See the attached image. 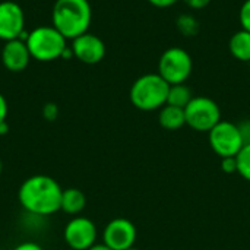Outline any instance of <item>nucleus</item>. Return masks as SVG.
I'll list each match as a JSON object with an SVG mask.
<instances>
[{
	"instance_id": "f257e3e1",
	"label": "nucleus",
	"mask_w": 250,
	"mask_h": 250,
	"mask_svg": "<svg viewBox=\"0 0 250 250\" xmlns=\"http://www.w3.org/2000/svg\"><path fill=\"white\" fill-rule=\"evenodd\" d=\"M63 189L50 176L35 174L22 182L18 201L22 209L32 217L45 218L60 211Z\"/></svg>"
},
{
	"instance_id": "f03ea898",
	"label": "nucleus",
	"mask_w": 250,
	"mask_h": 250,
	"mask_svg": "<svg viewBox=\"0 0 250 250\" xmlns=\"http://www.w3.org/2000/svg\"><path fill=\"white\" fill-rule=\"evenodd\" d=\"M92 22L89 0H56L51 10V25L67 40L88 32Z\"/></svg>"
},
{
	"instance_id": "7ed1b4c3",
	"label": "nucleus",
	"mask_w": 250,
	"mask_h": 250,
	"mask_svg": "<svg viewBox=\"0 0 250 250\" xmlns=\"http://www.w3.org/2000/svg\"><path fill=\"white\" fill-rule=\"evenodd\" d=\"M170 85L158 73H145L130 86L129 98L141 111H155L167 104Z\"/></svg>"
},
{
	"instance_id": "20e7f679",
	"label": "nucleus",
	"mask_w": 250,
	"mask_h": 250,
	"mask_svg": "<svg viewBox=\"0 0 250 250\" xmlns=\"http://www.w3.org/2000/svg\"><path fill=\"white\" fill-rule=\"evenodd\" d=\"M67 41L69 40L53 25L37 26L28 32L25 38L31 57L42 63L62 59L63 51L67 48Z\"/></svg>"
},
{
	"instance_id": "39448f33",
	"label": "nucleus",
	"mask_w": 250,
	"mask_h": 250,
	"mask_svg": "<svg viewBox=\"0 0 250 250\" xmlns=\"http://www.w3.org/2000/svg\"><path fill=\"white\" fill-rule=\"evenodd\" d=\"M193 70L190 54L180 47L167 48L158 60V75L168 83H186Z\"/></svg>"
},
{
	"instance_id": "423d86ee",
	"label": "nucleus",
	"mask_w": 250,
	"mask_h": 250,
	"mask_svg": "<svg viewBox=\"0 0 250 250\" xmlns=\"http://www.w3.org/2000/svg\"><path fill=\"white\" fill-rule=\"evenodd\" d=\"M208 142L211 149L221 158L236 157L246 144L242 127L227 120H221L208 132Z\"/></svg>"
},
{
	"instance_id": "0eeeda50",
	"label": "nucleus",
	"mask_w": 250,
	"mask_h": 250,
	"mask_svg": "<svg viewBox=\"0 0 250 250\" xmlns=\"http://www.w3.org/2000/svg\"><path fill=\"white\" fill-rule=\"evenodd\" d=\"M186 125L196 132H209L221 122V110L209 97H193L185 107Z\"/></svg>"
},
{
	"instance_id": "6e6552de",
	"label": "nucleus",
	"mask_w": 250,
	"mask_h": 250,
	"mask_svg": "<svg viewBox=\"0 0 250 250\" xmlns=\"http://www.w3.org/2000/svg\"><path fill=\"white\" fill-rule=\"evenodd\" d=\"M63 239L72 250H88L97 243L98 230L92 220L76 215L64 226Z\"/></svg>"
},
{
	"instance_id": "1a4fd4ad",
	"label": "nucleus",
	"mask_w": 250,
	"mask_h": 250,
	"mask_svg": "<svg viewBox=\"0 0 250 250\" xmlns=\"http://www.w3.org/2000/svg\"><path fill=\"white\" fill-rule=\"evenodd\" d=\"M25 34V12L15 0L0 1V40L10 41Z\"/></svg>"
},
{
	"instance_id": "9d476101",
	"label": "nucleus",
	"mask_w": 250,
	"mask_h": 250,
	"mask_svg": "<svg viewBox=\"0 0 250 250\" xmlns=\"http://www.w3.org/2000/svg\"><path fill=\"white\" fill-rule=\"evenodd\" d=\"M138 231L135 224L127 218H114L103 230V243L113 250H127L135 248Z\"/></svg>"
},
{
	"instance_id": "9b49d317",
	"label": "nucleus",
	"mask_w": 250,
	"mask_h": 250,
	"mask_svg": "<svg viewBox=\"0 0 250 250\" xmlns=\"http://www.w3.org/2000/svg\"><path fill=\"white\" fill-rule=\"evenodd\" d=\"M70 48L73 51V57L85 64H97L105 57L104 41L89 31L72 40Z\"/></svg>"
},
{
	"instance_id": "f8f14e48",
	"label": "nucleus",
	"mask_w": 250,
	"mask_h": 250,
	"mask_svg": "<svg viewBox=\"0 0 250 250\" xmlns=\"http://www.w3.org/2000/svg\"><path fill=\"white\" fill-rule=\"evenodd\" d=\"M1 64L9 72H22L28 67L31 57V53L28 50V45L23 38H16L6 41L1 47Z\"/></svg>"
},
{
	"instance_id": "ddd939ff",
	"label": "nucleus",
	"mask_w": 250,
	"mask_h": 250,
	"mask_svg": "<svg viewBox=\"0 0 250 250\" xmlns=\"http://www.w3.org/2000/svg\"><path fill=\"white\" fill-rule=\"evenodd\" d=\"M86 207V196L82 190L76 188H69L63 189L62 193V204H60V211H63L67 215H79Z\"/></svg>"
},
{
	"instance_id": "4468645a",
	"label": "nucleus",
	"mask_w": 250,
	"mask_h": 250,
	"mask_svg": "<svg viewBox=\"0 0 250 250\" xmlns=\"http://www.w3.org/2000/svg\"><path fill=\"white\" fill-rule=\"evenodd\" d=\"M158 122H160V126L167 130H177V129L186 126L185 108L166 104L164 107L160 108Z\"/></svg>"
},
{
	"instance_id": "2eb2a0df",
	"label": "nucleus",
	"mask_w": 250,
	"mask_h": 250,
	"mask_svg": "<svg viewBox=\"0 0 250 250\" xmlns=\"http://www.w3.org/2000/svg\"><path fill=\"white\" fill-rule=\"evenodd\" d=\"M229 50L231 56L239 60L250 63V32L246 29L236 31L230 41H229Z\"/></svg>"
},
{
	"instance_id": "dca6fc26",
	"label": "nucleus",
	"mask_w": 250,
	"mask_h": 250,
	"mask_svg": "<svg viewBox=\"0 0 250 250\" xmlns=\"http://www.w3.org/2000/svg\"><path fill=\"white\" fill-rule=\"evenodd\" d=\"M193 98L192 89L186 83H176L170 85L168 89V97H167V104L185 108Z\"/></svg>"
},
{
	"instance_id": "f3484780",
	"label": "nucleus",
	"mask_w": 250,
	"mask_h": 250,
	"mask_svg": "<svg viewBox=\"0 0 250 250\" xmlns=\"http://www.w3.org/2000/svg\"><path fill=\"white\" fill-rule=\"evenodd\" d=\"M176 26L177 29L185 35V37H193L199 32L201 25L198 22V19L190 15V13H183L177 18L176 21Z\"/></svg>"
},
{
	"instance_id": "a211bd4d",
	"label": "nucleus",
	"mask_w": 250,
	"mask_h": 250,
	"mask_svg": "<svg viewBox=\"0 0 250 250\" xmlns=\"http://www.w3.org/2000/svg\"><path fill=\"white\" fill-rule=\"evenodd\" d=\"M236 160H237V173L245 180L250 182V142L245 144V146L236 155Z\"/></svg>"
},
{
	"instance_id": "6ab92c4d",
	"label": "nucleus",
	"mask_w": 250,
	"mask_h": 250,
	"mask_svg": "<svg viewBox=\"0 0 250 250\" xmlns=\"http://www.w3.org/2000/svg\"><path fill=\"white\" fill-rule=\"evenodd\" d=\"M239 21H240L242 29H246L250 32V0L243 1L239 10Z\"/></svg>"
},
{
	"instance_id": "aec40b11",
	"label": "nucleus",
	"mask_w": 250,
	"mask_h": 250,
	"mask_svg": "<svg viewBox=\"0 0 250 250\" xmlns=\"http://www.w3.org/2000/svg\"><path fill=\"white\" fill-rule=\"evenodd\" d=\"M57 116H59V107L54 103H47L42 107V117L47 122H54L57 119Z\"/></svg>"
},
{
	"instance_id": "412c9836",
	"label": "nucleus",
	"mask_w": 250,
	"mask_h": 250,
	"mask_svg": "<svg viewBox=\"0 0 250 250\" xmlns=\"http://www.w3.org/2000/svg\"><path fill=\"white\" fill-rule=\"evenodd\" d=\"M221 170L227 174L237 173V160L236 157H226L221 158Z\"/></svg>"
},
{
	"instance_id": "4be33fe9",
	"label": "nucleus",
	"mask_w": 250,
	"mask_h": 250,
	"mask_svg": "<svg viewBox=\"0 0 250 250\" xmlns=\"http://www.w3.org/2000/svg\"><path fill=\"white\" fill-rule=\"evenodd\" d=\"M188 7H190V9H195V10H199V9H204V7H207L209 3H211V0H182Z\"/></svg>"
},
{
	"instance_id": "5701e85b",
	"label": "nucleus",
	"mask_w": 250,
	"mask_h": 250,
	"mask_svg": "<svg viewBox=\"0 0 250 250\" xmlns=\"http://www.w3.org/2000/svg\"><path fill=\"white\" fill-rule=\"evenodd\" d=\"M12 250H44V249H42V246H41V245H38L37 242H31V240H28V242H22V243H19L18 246H15Z\"/></svg>"
},
{
	"instance_id": "b1692460",
	"label": "nucleus",
	"mask_w": 250,
	"mask_h": 250,
	"mask_svg": "<svg viewBox=\"0 0 250 250\" xmlns=\"http://www.w3.org/2000/svg\"><path fill=\"white\" fill-rule=\"evenodd\" d=\"M152 6H155V7H158V9H166V7H171V6H174L177 1H180V0H148Z\"/></svg>"
},
{
	"instance_id": "393cba45",
	"label": "nucleus",
	"mask_w": 250,
	"mask_h": 250,
	"mask_svg": "<svg viewBox=\"0 0 250 250\" xmlns=\"http://www.w3.org/2000/svg\"><path fill=\"white\" fill-rule=\"evenodd\" d=\"M7 113H9V105H7V101H6L4 95L0 92V123L6 120V117H7Z\"/></svg>"
},
{
	"instance_id": "a878e982",
	"label": "nucleus",
	"mask_w": 250,
	"mask_h": 250,
	"mask_svg": "<svg viewBox=\"0 0 250 250\" xmlns=\"http://www.w3.org/2000/svg\"><path fill=\"white\" fill-rule=\"evenodd\" d=\"M88 250H113L111 248H108L105 243H95L94 246H91Z\"/></svg>"
},
{
	"instance_id": "bb28decb",
	"label": "nucleus",
	"mask_w": 250,
	"mask_h": 250,
	"mask_svg": "<svg viewBox=\"0 0 250 250\" xmlns=\"http://www.w3.org/2000/svg\"><path fill=\"white\" fill-rule=\"evenodd\" d=\"M7 132H9V123L4 120V122H1V123H0V136L7 135Z\"/></svg>"
},
{
	"instance_id": "cd10ccee",
	"label": "nucleus",
	"mask_w": 250,
	"mask_h": 250,
	"mask_svg": "<svg viewBox=\"0 0 250 250\" xmlns=\"http://www.w3.org/2000/svg\"><path fill=\"white\" fill-rule=\"evenodd\" d=\"M1 171H3V163H1V160H0V176H1Z\"/></svg>"
},
{
	"instance_id": "c85d7f7f",
	"label": "nucleus",
	"mask_w": 250,
	"mask_h": 250,
	"mask_svg": "<svg viewBox=\"0 0 250 250\" xmlns=\"http://www.w3.org/2000/svg\"><path fill=\"white\" fill-rule=\"evenodd\" d=\"M127 250H141V249H136V248H130V249H127Z\"/></svg>"
}]
</instances>
